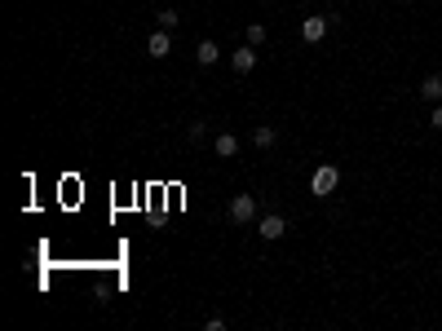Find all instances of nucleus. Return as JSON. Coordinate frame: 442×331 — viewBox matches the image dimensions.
I'll use <instances>...</instances> for the list:
<instances>
[{
    "mask_svg": "<svg viewBox=\"0 0 442 331\" xmlns=\"http://www.w3.org/2000/svg\"><path fill=\"white\" fill-rule=\"evenodd\" d=\"M212 151H217L221 159H235V155H239V137H235V132H217V142H212Z\"/></svg>",
    "mask_w": 442,
    "mask_h": 331,
    "instance_id": "nucleus-7",
    "label": "nucleus"
},
{
    "mask_svg": "<svg viewBox=\"0 0 442 331\" xmlns=\"http://www.w3.org/2000/svg\"><path fill=\"white\" fill-rule=\"evenodd\" d=\"M257 235L274 243V239H283V235H288V221L279 217V212H270V217H261V225H257Z\"/></svg>",
    "mask_w": 442,
    "mask_h": 331,
    "instance_id": "nucleus-4",
    "label": "nucleus"
},
{
    "mask_svg": "<svg viewBox=\"0 0 442 331\" xmlns=\"http://www.w3.org/2000/svg\"><path fill=\"white\" fill-rule=\"evenodd\" d=\"M231 66H235V75H248L252 66H257V44H248V49H235V54H231Z\"/></svg>",
    "mask_w": 442,
    "mask_h": 331,
    "instance_id": "nucleus-6",
    "label": "nucleus"
},
{
    "mask_svg": "<svg viewBox=\"0 0 442 331\" xmlns=\"http://www.w3.org/2000/svg\"><path fill=\"white\" fill-rule=\"evenodd\" d=\"M420 97L424 102H442V75H424L420 80Z\"/></svg>",
    "mask_w": 442,
    "mask_h": 331,
    "instance_id": "nucleus-8",
    "label": "nucleus"
},
{
    "mask_svg": "<svg viewBox=\"0 0 442 331\" xmlns=\"http://www.w3.org/2000/svg\"><path fill=\"white\" fill-rule=\"evenodd\" d=\"M336 186H340V168H336V163H319V168H314V177H309V194L327 199Z\"/></svg>",
    "mask_w": 442,
    "mask_h": 331,
    "instance_id": "nucleus-1",
    "label": "nucleus"
},
{
    "mask_svg": "<svg viewBox=\"0 0 442 331\" xmlns=\"http://www.w3.org/2000/svg\"><path fill=\"white\" fill-rule=\"evenodd\" d=\"M274 142H279V132H274L270 124H261V128L252 132V146H257V151H270V146H274Z\"/></svg>",
    "mask_w": 442,
    "mask_h": 331,
    "instance_id": "nucleus-10",
    "label": "nucleus"
},
{
    "mask_svg": "<svg viewBox=\"0 0 442 331\" xmlns=\"http://www.w3.org/2000/svg\"><path fill=\"white\" fill-rule=\"evenodd\" d=\"M146 54H151V58H168V54H173V31H164V27H159L155 36L146 40Z\"/></svg>",
    "mask_w": 442,
    "mask_h": 331,
    "instance_id": "nucleus-5",
    "label": "nucleus"
},
{
    "mask_svg": "<svg viewBox=\"0 0 442 331\" xmlns=\"http://www.w3.org/2000/svg\"><path fill=\"white\" fill-rule=\"evenodd\" d=\"M327 27H332V23H327L323 13H309V18L301 23V40H305V44H319V40L327 36Z\"/></svg>",
    "mask_w": 442,
    "mask_h": 331,
    "instance_id": "nucleus-3",
    "label": "nucleus"
},
{
    "mask_svg": "<svg viewBox=\"0 0 442 331\" xmlns=\"http://www.w3.org/2000/svg\"><path fill=\"white\" fill-rule=\"evenodd\" d=\"M217 58H221V49L212 44V40H199V44H195V62H199V66H212Z\"/></svg>",
    "mask_w": 442,
    "mask_h": 331,
    "instance_id": "nucleus-9",
    "label": "nucleus"
},
{
    "mask_svg": "<svg viewBox=\"0 0 442 331\" xmlns=\"http://www.w3.org/2000/svg\"><path fill=\"white\" fill-rule=\"evenodd\" d=\"M231 221H239V225L257 221V199H252V194H235V199H231Z\"/></svg>",
    "mask_w": 442,
    "mask_h": 331,
    "instance_id": "nucleus-2",
    "label": "nucleus"
},
{
    "mask_svg": "<svg viewBox=\"0 0 442 331\" xmlns=\"http://www.w3.org/2000/svg\"><path fill=\"white\" fill-rule=\"evenodd\" d=\"M204 331H226V318H221V313H212V318L204 323Z\"/></svg>",
    "mask_w": 442,
    "mask_h": 331,
    "instance_id": "nucleus-13",
    "label": "nucleus"
},
{
    "mask_svg": "<svg viewBox=\"0 0 442 331\" xmlns=\"http://www.w3.org/2000/svg\"><path fill=\"white\" fill-rule=\"evenodd\" d=\"M248 44H266V27H261V23L248 27Z\"/></svg>",
    "mask_w": 442,
    "mask_h": 331,
    "instance_id": "nucleus-12",
    "label": "nucleus"
},
{
    "mask_svg": "<svg viewBox=\"0 0 442 331\" xmlns=\"http://www.w3.org/2000/svg\"><path fill=\"white\" fill-rule=\"evenodd\" d=\"M155 23H159L164 31H173V27H177V9H159V13H155Z\"/></svg>",
    "mask_w": 442,
    "mask_h": 331,
    "instance_id": "nucleus-11",
    "label": "nucleus"
},
{
    "mask_svg": "<svg viewBox=\"0 0 442 331\" xmlns=\"http://www.w3.org/2000/svg\"><path fill=\"white\" fill-rule=\"evenodd\" d=\"M429 124H434V128H442V102H434V115H429Z\"/></svg>",
    "mask_w": 442,
    "mask_h": 331,
    "instance_id": "nucleus-14",
    "label": "nucleus"
}]
</instances>
